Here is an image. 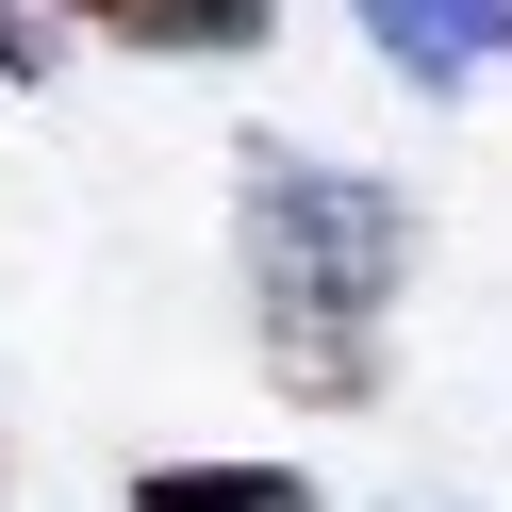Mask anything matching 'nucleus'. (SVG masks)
<instances>
[{
  "instance_id": "nucleus-1",
  "label": "nucleus",
  "mask_w": 512,
  "mask_h": 512,
  "mask_svg": "<svg viewBox=\"0 0 512 512\" xmlns=\"http://www.w3.org/2000/svg\"><path fill=\"white\" fill-rule=\"evenodd\" d=\"M232 248H248V298L265 314H397L413 281V199L364 166H331V149L298 133H248L232 149Z\"/></svg>"
},
{
  "instance_id": "nucleus-2",
  "label": "nucleus",
  "mask_w": 512,
  "mask_h": 512,
  "mask_svg": "<svg viewBox=\"0 0 512 512\" xmlns=\"http://www.w3.org/2000/svg\"><path fill=\"white\" fill-rule=\"evenodd\" d=\"M347 17H364V50L413 100H463V83L512 67V0H347Z\"/></svg>"
},
{
  "instance_id": "nucleus-3",
  "label": "nucleus",
  "mask_w": 512,
  "mask_h": 512,
  "mask_svg": "<svg viewBox=\"0 0 512 512\" xmlns=\"http://www.w3.org/2000/svg\"><path fill=\"white\" fill-rule=\"evenodd\" d=\"M67 17L116 50H166V67H232V50L281 34V0H67Z\"/></svg>"
},
{
  "instance_id": "nucleus-4",
  "label": "nucleus",
  "mask_w": 512,
  "mask_h": 512,
  "mask_svg": "<svg viewBox=\"0 0 512 512\" xmlns=\"http://www.w3.org/2000/svg\"><path fill=\"white\" fill-rule=\"evenodd\" d=\"M133 512H314V479L298 463H149Z\"/></svg>"
},
{
  "instance_id": "nucleus-5",
  "label": "nucleus",
  "mask_w": 512,
  "mask_h": 512,
  "mask_svg": "<svg viewBox=\"0 0 512 512\" xmlns=\"http://www.w3.org/2000/svg\"><path fill=\"white\" fill-rule=\"evenodd\" d=\"M50 50H67V34H50V0H0V83H50Z\"/></svg>"
}]
</instances>
